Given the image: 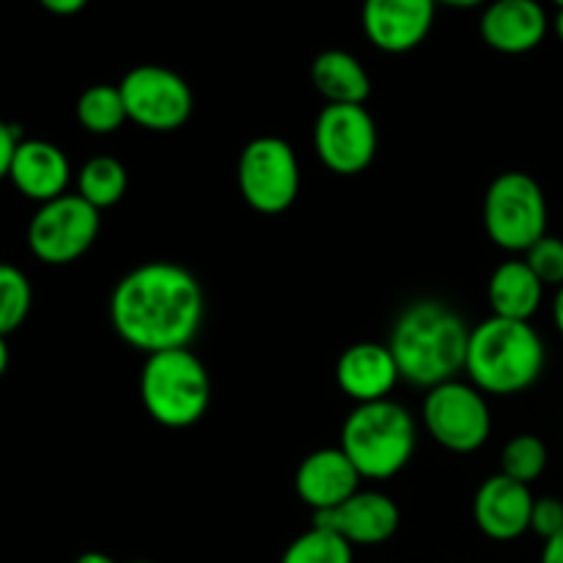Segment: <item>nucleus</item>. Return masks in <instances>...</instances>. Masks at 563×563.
Masks as SVG:
<instances>
[{
    "label": "nucleus",
    "instance_id": "6e6552de",
    "mask_svg": "<svg viewBox=\"0 0 563 563\" xmlns=\"http://www.w3.org/2000/svg\"><path fill=\"white\" fill-rule=\"evenodd\" d=\"M421 421L429 438L451 454H473L493 434V412L487 396L473 383H451L429 388L421 405Z\"/></svg>",
    "mask_w": 563,
    "mask_h": 563
},
{
    "label": "nucleus",
    "instance_id": "7c9ffc66",
    "mask_svg": "<svg viewBox=\"0 0 563 563\" xmlns=\"http://www.w3.org/2000/svg\"><path fill=\"white\" fill-rule=\"evenodd\" d=\"M553 322H555V330H559L563 339V286L561 289H555V297H553Z\"/></svg>",
    "mask_w": 563,
    "mask_h": 563
},
{
    "label": "nucleus",
    "instance_id": "7ed1b4c3",
    "mask_svg": "<svg viewBox=\"0 0 563 563\" xmlns=\"http://www.w3.org/2000/svg\"><path fill=\"white\" fill-rule=\"evenodd\" d=\"M548 346L531 322L489 317L471 328L465 372L484 396H517L539 383Z\"/></svg>",
    "mask_w": 563,
    "mask_h": 563
},
{
    "label": "nucleus",
    "instance_id": "c9c22d12",
    "mask_svg": "<svg viewBox=\"0 0 563 563\" xmlns=\"http://www.w3.org/2000/svg\"><path fill=\"white\" fill-rule=\"evenodd\" d=\"M130 563H154V561H143V559H137V561H130Z\"/></svg>",
    "mask_w": 563,
    "mask_h": 563
},
{
    "label": "nucleus",
    "instance_id": "9b49d317",
    "mask_svg": "<svg viewBox=\"0 0 563 563\" xmlns=\"http://www.w3.org/2000/svg\"><path fill=\"white\" fill-rule=\"evenodd\" d=\"M379 146L377 121L366 104H324L313 124V152L339 176H357L374 163Z\"/></svg>",
    "mask_w": 563,
    "mask_h": 563
},
{
    "label": "nucleus",
    "instance_id": "a211bd4d",
    "mask_svg": "<svg viewBox=\"0 0 563 563\" xmlns=\"http://www.w3.org/2000/svg\"><path fill=\"white\" fill-rule=\"evenodd\" d=\"M9 181L20 196L38 207L66 196L71 181V165L64 148L42 137H22L9 168Z\"/></svg>",
    "mask_w": 563,
    "mask_h": 563
},
{
    "label": "nucleus",
    "instance_id": "72a5a7b5",
    "mask_svg": "<svg viewBox=\"0 0 563 563\" xmlns=\"http://www.w3.org/2000/svg\"><path fill=\"white\" fill-rule=\"evenodd\" d=\"M9 361H11V355H9V341H5L3 335H0V379H3V374L9 372Z\"/></svg>",
    "mask_w": 563,
    "mask_h": 563
},
{
    "label": "nucleus",
    "instance_id": "a878e982",
    "mask_svg": "<svg viewBox=\"0 0 563 563\" xmlns=\"http://www.w3.org/2000/svg\"><path fill=\"white\" fill-rule=\"evenodd\" d=\"M522 258H526L528 267L537 273V278L542 280L544 286L561 289L563 286V236L544 234L537 245L528 247V253H522Z\"/></svg>",
    "mask_w": 563,
    "mask_h": 563
},
{
    "label": "nucleus",
    "instance_id": "5701e85b",
    "mask_svg": "<svg viewBox=\"0 0 563 563\" xmlns=\"http://www.w3.org/2000/svg\"><path fill=\"white\" fill-rule=\"evenodd\" d=\"M280 563H355V548L335 531L313 522L284 550Z\"/></svg>",
    "mask_w": 563,
    "mask_h": 563
},
{
    "label": "nucleus",
    "instance_id": "f257e3e1",
    "mask_svg": "<svg viewBox=\"0 0 563 563\" xmlns=\"http://www.w3.org/2000/svg\"><path fill=\"white\" fill-rule=\"evenodd\" d=\"M108 313L124 344L154 355L196 341L207 313V297L196 275L181 264L143 262L113 286Z\"/></svg>",
    "mask_w": 563,
    "mask_h": 563
},
{
    "label": "nucleus",
    "instance_id": "4be33fe9",
    "mask_svg": "<svg viewBox=\"0 0 563 563\" xmlns=\"http://www.w3.org/2000/svg\"><path fill=\"white\" fill-rule=\"evenodd\" d=\"M77 124L91 135H113L126 124V108L124 97H121L119 86H108V82H97V86L86 88L77 97L75 104Z\"/></svg>",
    "mask_w": 563,
    "mask_h": 563
},
{
    "label": "nucleus",
    "instance_id": "6ab92c4d",
    "mask_svg": "<svg viewBox=\"0 0 563 563\" xmlns=\"http://www.w3.org/2000/svg\"><path fill=\"white\" fill-rule=\"evenodd\" d=\"M548 286L537 278L526 258H509L498 264L489 275L487 300L493 317L515 319V322H531L544 302Z\"/></svg>",
    "mask_w": 563,
    "mask_h": 563
},
{
    "label": "nucleus",
    "instance_id": "9d476101",
    "mask_svg": "<svg viewBox=\"0 0 563 563\" xmlns=\"http://www.w3.org/2000/svg\"><path fill=\"white\" fill-rule=\"evenodd\" d=\"M126 119L148 132H176L196 110L192 88L179 71L159 64H141L119 82Z\"/></svg>",
    "mask_w": 563,
    "mask_h": 563
},
{
    "label": "nucleus",
    "instance_id": "aec40b11",
    "mask_svg": "<svg viewBox=\"0 0 563 563\" xmlns=\"http://www.w3.org/2000/svg\"><path fill=\"white\" fill-rule=\"evenodd\" d=\"M311 82L324 104H366L372 77L366 66L346 49H324L311 64Z\"/></svg>",
    "mask_w": 563,
    "mask_h": 563
},
{
    "label": "nucleus",
    "instance_id": "c85d7f7f",
    "mask_svg": "<svg viewBox=\"0 0 563 563\" xmlns=\"http://www.w3.org/2000/svg\"><path fill=\"white\" fill-rule=\"evenodd\" d=\"M38 5L47 9L49 14L71 16V14H80V11L88 5V0H38Z\"/></svg>",
    "mask_w": 563,
    "mask_h": 563
},
{
    "label": "nucleus",
    "instance_id": "bb28decb",
    "mask_svg": "<svg viewBox=\"0 0 563 563\" xmlns=\"http://www.w3.org/2000/svg\"><path fill=\"white\" fill-rule=\"evenodd\" d=\"M531 531L537 533L542 542L559 537L563 531V500L555 495H542V498L533 500L531 511Z\"/></svg>",
    "mask_w": 563,
    "mask_h": 563
},
{
    "label": "nucleus",
    "instance_id": "f3484780",
    "mask_svg": "<svg viewBox=\"0 0 563 563\" xmlns=\"http://www.w3.org/2000/svg\"><path fill=\"white\" fill-rule=\"evenodd\" d=\"M399 379V366H396L388 344H377V341H357V344L346 346L335 363V383H339L341 394L355 405L390 399Z\"/></svg>",
    "mask_w": 563,
    "mask_h": 563
},
{
    "label": "nucleus",
    "instance_id": "423d86ee",
    "mask_svg": "<svg viewBox=\"0 0 563 563\" xmlns=\"http://www.w3.org/2000/svg\"><path fill=\"white\" fill-rule=\"evenodd\" d=\"M548 196L526 170H506L489 181L482 203V223L495 247L528 253L548 234Z\"/></svg>",
    "mask_w": 563,
    "mask_h": 563
},
{
    "label": "nucleus",
    "instance_id": "4468645a",
    "mask_svg": "<svg viewBox=\"0 0 563 563\" xmlns=\"http://www.w3.org/2000/svg\"><path fill=\"white\" fill-rule=\"evenodd\" d=\"M533 500L528 484L495 473L473 495V522L493 542H517L531 531Z\"/></svg>",
    "mask_w": 563,
    "mask_h": 563
},
{
    "label": "nucleus",
    "instance_id": "2eb2a0df",
    "mask_svg": "<svg viewBox=\"0 0 563 563\" xmlns=\"http://www.w3.org/2000/svg\"><path fill=\"white\" fill-rule=\"evenodd\" d=\"M363 476L357 467L352 465L350 456L335 445V449H319L311 451L306 460L297 465L295 473V493L313 517L333 511L344 500L361 489Z\"/></svg>",
    "mask_w": 563,
    "mask_h": 563
},
{
    "label": "nucleus",
    "instance_id": "dca6fc26",
    "mask_svg": "<svg viewBox=\"0 0 563 563\" xmlns=\"http://www.w3.org/2000/svg\"><path fill=\"white\" fill-rule=\"evenodd\" d=\"M478 31L495 53L526 55L544 42L550 20L539 0H489Z\"/></svg>",
    "mask_w": 563,
    "mask_h": 563
},
{
    "label": "nucleus",
    "instance_id": "1a4fd4ad",
    "mask_svg": "<svg viewBox=\"0 0 563 563\" xmlns=\"http://www.w3.org/2000/svg\"><path fill=\"white\" fill-rule=\"evenodd\" d=\"M102 218L99 209L82 201L77 192L42 203L27 223V247L49 267H66L86 256L97 242Z\"/></svg>",
    "mask_w": 563,
    "mask_h": 563
},
{
    "label": "nucleus",
    "instance_id": "ddd939ff",
    "mask_svg": "<svg viewBox=\"0 0 563 563\" xmlns=\"http://www.w3.org/2000/svg\"><path fill=\"white\" fill-rule=\"evenodd\" d=\"M313 522L335 531L352 548H377L396 537L401 526V511L390 495L379 489H357L333 511L313 517Z\"/></svg>",
    "mask_w": 563,
    "mask_h": 563
},
{
    "label": "nucleus",
    "instance_id": "20e7f679",
    "mask_svg": "<svg viewBox=\"0 0 563 563\" xmlns=\"http://www.w3.org/2000/svg\"><path fill=\"white\" fill-rule=\"evenodd\" d=\"M339 449L350 456L363 482H388L416 456V418L394 399L355 405L341 427Z\"/></svg>",
    "mask_w": 563,
    "mask_h": 563
},
{
    "label": "nucleus",
    "instance_id": "2f4dec72",
    "mask_svg": "<svg viewBox=\"0 0 563 563\" xmlns=\"http://www.w3.org/2000/svg\"><path fill=\"white\" fill-rule=\"evenodd\" d=\"M487 3L489 0H438V5H451V9H478Z\"/></svg>",
    "mask_w": 563,
    "mask_h": 563
},
{
    "label": "nucleus",
    "instance_id": "0eeeda50",
    "mask_svg": "<svg viewBox=\"0 0 563 563\" xmlns=\"http://www.w3.org/2000/svg\"><path fill=\"white\" fill-rule=\"evenodd\" d=\"M236 185L258 214H284L300 196V163L289 141L278 135L253 137L236 163Z\"/></svg>",
    "mask_w": 563,
    "mask_h": 563
},
{
    "label": "nucleus",
    "instance_id": "f03ea898",
    "mask_svg": "<svg viewBox=\"0 0 563 563\" xmlns=\"http://www.w3.org/2000/svg\"><path fill=\"white\" fill-rule=\"evenodd\" d=\"M471 328L443 300H416L396 317L388 350L405 383L429 390L465 372Z\"/></svg>",
    "mask_w": 563,
    "mask_h": 563
},
{
    "label": "nucleus",
    "instance_id": "e433bc0d",
    "mask_svg": "<svg viewBox=\"0 0 563 563\" xmlns=\"http://www.w3.org/2000/svg\"><path fill=\"white\" fill-rule=\"evenodd\" d=\"M553 3H555V5H559V9H561V5H563V0H553Z\"/></svg>",
    "mask_w": 563,
    "mask_h": 563
},
{
    "label": "nucleus",
    "instance_id": "473e14b6",
    "mask_svg": "<svg viewBox=\"0 0 563 563\" xmlns=\"http://www.w3.org/2000/svg\"><path fill=\"white\" fill-rule=\"evenodd\" d=\"M69 563H115V561L110 559L108 553H97V550H91V553L77 555V559H75V561H69Z\"/></svg>",
    "mask_w": 563,
    "mask_h": 563
},
{
    "label": "nucleus",
    "instance_id": "c756f323",
    "mask_svg": "<svg viewBox=\"0 0 563 563\" xmlns=\"http://www.w3.org/2000/svg\"><path fill=\"white\" fill-rule=\"evenodd\" d=\"M539 563H563V531L559 533V537H553L544 542L542 559H539Z\"/></svg>",
    "mask_w": 563,
    "mask_h": 563
},
{
    "label": "nucleus",
    "instance_id": "b1692460",
    "mask_svg": "<svg viewBox=\"0 0 563 563\" xmlns=\"http://www.w3.org/2000/svg\"><path fill=\"white\" fill-rule=\"evenodd\" d=\"M548 462L550 451L537 434H517L500 451V473L515 478V482L528 484V487L542 478V473L548 471Z\"/></svg>",
    "mask_w": 563,
    "mask_h": 563
},
{
    "label": "nucleus",
    "instance_id": "f8f14e48",
    "mask_svg": "<svg viewBox=\"0 0 563 563\" xmlns=\"http://www.w3.org/2000/svg\"><path fill=\"white\" fill-rule=\"evenodd\" d=\"M438 0H363L361 25L368 42L390 55L423 44L434 25Z\"/></svg>",
    "mask_w": 563,
    "mask_h": 563
},
{
    "label": "nucleus",
    "instance_id": "39448f33",
    "mask_svg": "<svg viewBox=\"0 0 563 563\" xmlns=\"http://www.w3.org/2000/svg\"><path fill=\"white\" fill-rule=\"evenodd\" d=\"M137 388L146 416L165 429L196 427L212 405V379L190 346L146 355Z\"/></svg>",
    "mask_w": 563,
    "mask_h": 563
},
{
    "label": "nucleus",
    "instance_id": "412c9836",
    "mask_svg": "<svg viewBox=\"0 0 563 563\" xmlns=\"http://www.w3.org/2000/svg\"><path fill=\"white\" fill-rule=\"evenodd\" d=\"M126 187H130V174L124 163L110 154L86 159L77 170V196L99 212L115 207L126 196Z\"/></svg>",
    "mask_w": 563,
    "mask_h": 563
},
{
    "label": "nucleus",
    "instance_id": "cd10ccee",
    "mask_svg": "<svg viewBox=\"0 0 563 563\" xmlns=\"http://www.w3.org/2000/svg\"><path fill=\"white\" fill-rule=\"evenodd\" d=\"M22 135H20V126L9 124V121L0 119V181L9 179V168H11V159H14L16 146H20Z\"/></svg>",
    "mask_w": 563,
    "mask_h": 563
},
{
    "label": "nucleus",
    "instance_id": "f704fd0d",
    "mask_svg": "<svg viewBox=\"0 0 563 563\" xmlns=\"http://www.w3.org/2000/svg\"><path fill=\"white\" fill-rule=\"evenodd\" d=\"M553 31H555V36H559L563 42V5L559 11H555V16H553Z\"/></svg>",
    "mask_w": 563,
    "mask_h": 563
},
{
    "label": "nucleus",
    "instance_id": "393cba45",
    "mask_svg": "<svg viewBox=\"0 0 563 563\" xmlns=\"http://www.w3.org/2000/svg\"><path fill=\"white\" fill-rule=\"evenodd\" d=\"M33 306V289L27 275L14 264L0 262V335L9 339L25 324Z\"/></svg>",
    "mask_w": 563,
    "mask_h": 563
}]
</instances>
